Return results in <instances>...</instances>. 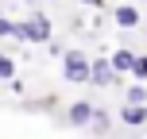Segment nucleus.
Returning <instances> with one entry per match:
<instances>
[{
	"mask_svg": "<svg viewBox=\"0 0 147 139\" xmlns=\"http://www.w3.org/2000/svg\"><path fill=\"white\" fill-rule=\"evenodd\" d=\"M23 39H39V43H47L51 39V23L39 15V19H31V23H23Z\"/></svg>",
	"mask_w": 147,
	"mask_h": 139,
	"instance_id": "f03ea898",
	"label": "nucleus"
},
{
	"mask_svg": "<svg viewBox=\"0 0 147 139\" xmlns=\"http://www.w3.org/2000/svg\"><path fill=\"white\" fill-rule=\"evenodd\" d=\"M85 120H93V108L89 104H74L70 108V124H85Z\"/></svg>",
	"mask_w": 147,
	"mask_h": 139,
	"instance_id": "20e7f679",
	"label": "nucleus"
},
{
	"mask_svg": "<svg viewBox=\"0 0 147 139\" xmlns=\"http://www.w3.org/2000/svg\"><path fill=\"white\" fill-rule=\"evenodd\" d=\"M0 35H23L16 23H8V19H0Z\"/></svg>",
	"mask_w": 147,
	"mask_h": 139,
	"instance_id": "1a4fd4ad",
	"label": "nucleus"
},
{
	"mask_svg": "<svg viewBox=\"0 0 147 139\" xmlns=\"http://www.w3.org/2000/svg\"><path fill=\"white\" fill-rule=\"evenodd\" d=\"M93 81H101V85H109V81H112V66H105V62H97V66H93Z\"/></svg>",
	"mask_w": 147,
	"mask_h": 139,
	"instance_id": "0eeeda50",
	"label": "nucleus"
},
{
	"mask_svg": "<svg viewBox=\"0 0 147 139\" xmlns=\"http://www.w3.org/2000/svg\"><path fill=\"white\" fill-rule=\"evenodd\" d=\"M128 104H143V89H140V85L128 89Z\"/></svg>",
	"mask_w": 147,
	"mask_h": 139,
	"instance_id": "9d476101",
	"label": "nucleus"
},
{
	"mask_svg": "<svg viewBox=\"0 0 147 139\" xmlns=\"http://www.w3.org/2000/svg\"><path fill=\"white\" fill-rule=\"evenodd\" d=\"M136 73H140V77H147V58H136Z\"/></svg>",
	"mask_w": 147,
	"mask_h": 139,
	"instance_id": "f8f14e48",
	"label": "nucleus"
},
{
	"mask_svg": "<svg viewBox=\"0 0 147 139\" xmlns=\"http://www.w3.org/2000/svg\"><path fill=\"white\" fill-rule=\"evenodd\" d=\"M0 77H12V58H4V54H0Z\"/></svg>",
	"mask_w": 147,
	"mask_h": 139,
	"instance_id": "9b49d317",
	"label": "nucleus"
},
{
	"mask_svg": "<svg viewBox=\"0 0 147 139\" xmlns=\"http://www.w3.org/2000/svg\"><path fill=\"white\" fill-rule=\"evenodd\" d=\"M112 66H116V70H136V54L132 50H120L116 58H112Z\"/></svg>",
	"mask_w": 147,
	"mask_h": 139,
	"instance_id": "39448f33",
	"label": "nucleus"
},
{
	"mask_svg": "<svg viewBox=\"0 0 147 139\" xmlns=\"http://www.w3.org/2000/svg\"><path fill=\"white\" fill-rule=\"evenodd\" d=\"M124 120H128V124L136 128V124H143V120H147V112L140 108V104H136V108H132V104H128V108H124Z\"/></svg>",
	"mask_w": 147,
	"mask_h": 139,
	"instance_id": "423d86ee",
	"label": "nucleus"
},
{
	"mask_svg": "<svg viewBox=\"0 0 147 139\" xmlns=\"http://www.w3.org/2000/svg\"><path fill=\"white\" fill-rule=\"evenodd\" d=\"M85 4H105V0H85Z\"/></svg>",
	"mask_w": 147,
	"mask_h": 139,
	"instance_id": "ddd939ff",
	"label": "nucleus"
},
{
	"mask_svg": "<svg viewBox=\"0 0 147 139\" xmlns=\"http://www.w3.org/2000/svg\"><path fill=\"white\" fill-rule=\"evenodd\" d=\"M66 77L85 81V77H93V70L85 66V58H81V54H70V58H66Z\"/></svg>",
	"mask_w": 147,
	"mask_h": 139,
	"instance_id": "f257e3e1",
	"label": "nucleus"
},
{
	"mask_svg": "<svg viewBox=\"0 0 147 139\" xmlns=\"http://www.w3.org/2000/svg\"><path fill=\"white\" fill-rule=\"evenodd\" d=\"M116 23H120V27H136V23H140V12H136L132 4L116 8Z\"/></svg>",
	"mask_w": 147,
	"mask_h": 139,
	"instance_id": "7ed1b4c3",
	"label": "nucleus"
},
{
	"mask_svg": "<svg viewBox=\"0 0 147 139\" xmlns=\"http://www.w3.org/2000/svg\"><path fill=\"white\" fill-rule=\"evenodd\" d=\"M105 128H109V116L105 112H93V132H105Z\"/></svg>",
	"mask_w": 147,
	"mask_h": 139,
	"instance_id": "6e6552de",
	"label": "nucleus"
}]
</instances>
